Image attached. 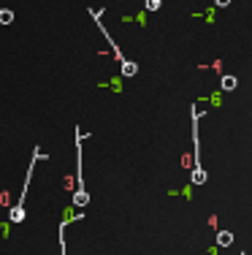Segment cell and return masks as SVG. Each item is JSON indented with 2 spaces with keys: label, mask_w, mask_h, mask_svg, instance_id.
<instances>
[{
  "label": "cell",
  "mask_w": 252,
  "mask_h": 255,
  "mask_svg": "<svg viewBox=\"0 0 252 255\" xmlns=\"http://www.w3.org/2000/svg\"><path fill=\"white\" fill-rule=\"evenodd\" d=\"M214 5H217V8H228V5H231V0H214Z\"/></svg>",
  "instance_id": "11"
},
{
  "label": "cell",
  "mask_w": 252,
  "mask_h": 255,
  "mask_svg": "<svg viewBox=\"0 0 252 255\" xmlns=\"http://www.w3.org/2000/svg\"><path fill=\"white\" fill-rule=\"evenodd\" d=\"M65 228H68V220L60 226V231H57V239H60V255H65Z\"/></svg>",
  "instance_id": "8"
},
{
  "label": "cell",
  "mask_w": 252,
  "mask_h": 255,
  "mask_svg": "<svg viewBox=\"0 0 252 255\" xmlns=\"http://www.w3.org/2000/svg\"><path fill=\"white\" fill-rule=\"evenodd\" d=\"M44 157V152H41V147H35L33 149V157H30V166H27V177H25V187H22V193H19V201L14 204V209L8 212V223H14V226H19L22 220H25V198H27V187H30V182H33V174H35V163Z\"/></svg>",
  "instance_id": "2"
},
{
  "label": "cell",
  "mask_w": 252,
  "mask_h": 255,
  "mask_svg": "<svg viewBox=\"0 0 252 255\" xmlns=\"http://www.w3.org/2000/svg\"><path fill=\"white\" fill-rule=\"evenodd\" d=\"M82 149H84V133L76 128V190H74V209H84L89 204V193L84 187V163H82Z\"/></svg>",
  "instance_id": "1"
},
{
  "label": "cell",
  "mask_w": 252,
  "mask_h": 255,
  "mask_svg": "<svg viewBox=\"0 0 252 255\" xmlns=\"http://www.w3.org/2000/svg\"><path fill=\"white\" fill-rule=\"evenodd\" d=\"M217 245H220V247H231V245H233V234L220 231V234H217Z\"/></svg>",
  "instance_id": "7"
},
{
  "label": "cell",
  "mask_w": 252,
  "mask_h": 255,
  "mask_svg": "<svg viewBox=\"0 0 252 255\" xmlns=\"http://www.w3.org/2000/svg\"><path fill=\"white\" fill-rule=\"evenodd\" d=\"M193 171H190V182L198 187L206 182V168L201 166V144H198V120H201V112H198V106L193 103Z\"/></svg>",
  "instance_id": "3"
},
{
  "label": "cell",
  "mask_w": 252,
  "mask_h": 255,
  "mask_svg": "<svg viewBox=\"0 0 252 255\" xmlns=\"http://www.w3.org/2000/svg\"><path fill=\"white\" fill-rule=\"evenodd\" d=\"M136 74H139V65H136L133 60H125V63H122V76L125 79H133Z\"/></svg>",
  "instance_id": "5"
},
{
  "label": "cell",
  "mask_w": 252,
  "mask_h": 255,
  "mask_svg": "<svg viewBox=\"0 0 252 255\" xmlns=\"http://www.w3.org/2000/svg\"><path fill=\"white\" fill-rule=\"evenodd\" d=\"M89 16H92V19H95V25H98V27H100V33H103V35H106V41H109V46H111V52H114V60H119V63H125V60H128V57H125V54H122V49H119V46H117V44H114V38H111V35H109V33H106V27H103V22H100V14H98V11H95V8H89Z\"/></svg>",
  "instance_id": "4"
},
{
  "label": "cell",
  "mask_w": 252,
  "mask_h": 255,
  "mask_svg": "<svg viewBox=\"0 0 252 255\" xmlns=\"http://www.w3.org/2000/svg\"><path fill=\"white\" fill-rule=\"evenodd\" d=\"M144 8H147V11H158L160 8V0H144Z\"/></svg>",
  "instance_id": "10"
},
{
  "label": "cell",
  "mask_w": 252,
  "mask_h": 255,
  "mask_svg": "<svg viewBox=\"0 0 252 255\" xmlns=\"http://www.w3.org/2000/svg\"><path fill=\"white\" fill-rule=\"evenodd\" d=\"M11 22H14V11L0 8V25H11Z\"/></svg>",
  "instance_id": "9"
},
{
  "label": "cell",
  "mask_w": 252,
  "mask_h": 255,
  "mask_svg": "<svg viewBox=\"0 0 252 255\" xmlns=\"http://www.w3.org/2000/svg\"><path fill=\"white\" fill-rule=\"evenodd\" d=\"M236 84H239V79L236 76H223V82H220V90H223V93H231V90H236Z\"/></svg>",
  "instance_id": "6"
}]
</instances>
